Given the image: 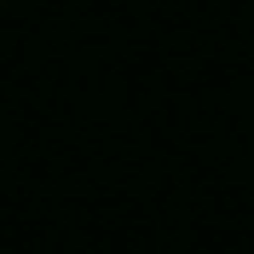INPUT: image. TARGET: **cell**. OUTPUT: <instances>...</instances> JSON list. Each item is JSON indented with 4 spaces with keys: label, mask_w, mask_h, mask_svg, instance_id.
<instances>
[]
</instances>
